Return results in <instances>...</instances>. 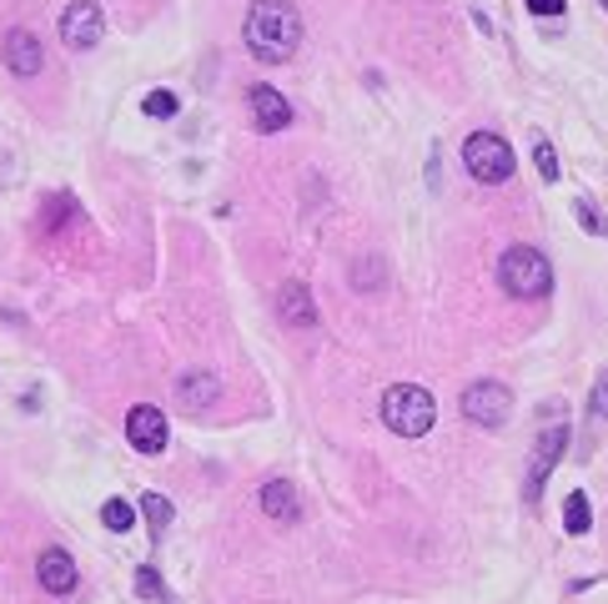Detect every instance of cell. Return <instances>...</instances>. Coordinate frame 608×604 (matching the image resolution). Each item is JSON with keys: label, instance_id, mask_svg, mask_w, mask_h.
Returning a JSON list of instances; mask_svg holds the SVG:
<instances>
[{"label": "cell", "instance_id": "12", "mask_svg": "<svg viewBox=\"0 0 608 604\" xmlns=\"http://www.w3.org/2000/svg\"><path fill=\"white\" fill-rule=\"evenodd\" d=\"M6 61H11L16 76H35L41 71V41H35L31 31H6Z\"/></svg>", "mask_w": 608, "mask_h": 604}, {"label": "cell", "instance_id": "5", "mask_svg": "<svg viewBox=\"0 0 608 604\" xmlns=\"http://www.w3.org/2000/svg\"><path fill=\"white\" fill-rule=\"evenodd\" d=\"M463 413L467 423H478V429H503L513 413V393L508 383H498V378H478V383L463 388Z\"/></svg>", "mask_w": 608, "mask_h": 604}, {"label": "cell", "instance_id": "25", "mask_svg": "<svg viewBox=\"0 0 608 604\" xmlns=\"http://www.w3.org/2000/svg\"><path fill=\"white\" fill-rule=\"evenodd\" d=\"M598 6H608V0H598Z\"/></svg>", "mask_w": 608, "mask_h": 604}, {"label": "cell", "instance_id": "8", "mask_svg": "<svg viewBox=\"0 0 608 604\" xmlns=\"http://www.w3.org/2000/svg\"><path fill=\"white\" fill-rule=\"evenodd\" d=\"M126 439L136 453H162L166 439H172V429H166V413L152 403H136L126 413Z\"/></svg>", "mask_w": 608, "mask_h": 604}, {"label": "cell", "instance_id": "7", "mask_svg": "<svg viewBox=\"0 0 608 604\" xmlns=\"http://www.w3.org/2000/svg\"><path fill=\"white\" fill-rule=\"evenodd\" d=\"M568 453V423L558 418V423H544V433H538V449H533V473H528V499L544 494V479L554 473V463Z\"/></svg>", "mask_w": 608, "mask_h": 604}, {"label": "cell", "instance_id": "6", "mask_svg": "<svg viewBox=\"0 0 608 604\" xmlns=\"http://www.w3.org/2000/svg\"><path fill=\"white\" fill-rule=\"evenodd\" d=\"M106 35V16H101L96 0H76V6H65L61 16V41L71 51H91V45Z\"/></svg>", "mask_w": 608, "mask_h": 604}, {"label": "cell", "instance_id": "4", "mask_svg": "<svg viewBox=\"0 0 608 604\" xmlns=\"http://www.w3.org/2000/svg\"><path fill=\"white\" fill-rule=\"evenodd\" d=\"M463 166L473 172V182H508L513 176V146L498 132H473L463 142Z\"/></svg>", "mask_w": 608, "mask_h": 604}, {"label": "cell", "instance_id": "1", "mask_svg": "<svg viewBox=\"0 0 608 604\" xmlns=\"http://www.w3.org/2000/svg\"><path fill=\"white\" fill-rule=\"evenodd\" d=\"M241 35H247V51L257 55V61L282 66V61L297 55V45H302V16H297L292 0H257L247 11Z\"/></svg>", "mask_w": 608, "mask_h": 604}, {"label": "cell", "instance_id": "15", "mask_svg": "<svg viewBox=\"0 0 608 604\" xmlns=\"http://www.w3.org/2000/svg\"><path fill=\"white\" fill-rule=\"evenodd\" d=\"M101 524H106L111 534H131V524H136V509H131L126 499H106V504H101Z\"/></svg>", "mask_w": 608, "mask_h": 604}, {"label": "cell", "instance_id": "17", "mask_svg": "<svg viewBox=\"0 0 608 604\" xmlns=\"http://www.w3.org/2000/svg\"><path fill=\"white\" fill-rule=\"evenodd\" d=\"M528 142H533V162H538V176H544V182H558V156H554V142H548L544 132H533Z\"/></svg>", "mask_w": 608, "mask_h": 604}, {"label": "cell", "instance_id": "2", "mask_svg": "<svg viewBox=\"0 0 608 604\" xmlns=\"http://www.w3.org/2000/svg\"><path fill=\"white\" fill-rule=\"evenodd\" d=\"M382 423H388L398 439H423V433L437 423L433 393H427L423 383H398V388H388V398H382Z\"/></svg>", "mask_w": 608, "mask_h": 604}, {"label": "cell", "instance_id": "9", "mask_svg": "<svg viewBox=\"0 0 608 604\" xmlns=\"http://www.w3.org/2000/svg\"><path fill=\"white\" fill-rule=\"evenodd\" d=\"M247 106H251V121H257L261 136L287 132V126H292V106H287V96L277 86H251L247 91Z\"/></svg>", "mask_w": 608, "mask_h": 604}, {"label": "cell", "instance_id": "18", "mask_svg": "<svg viewBox=\"0 0 608 604\" xmlns=\"http://www.w3.org/2000/svg\"><path fill=\"white\" fill-rule=\"evenodd\" d=\"M142 509H146V519H152V534H166V524H172V504H166L162 494H146Z\"/></svg>", "mask_w": 608, "mask_h": 604}, {"label": "cell", "instance_id": "10", "mask_svg": "<svg viewBox=\"0 0 608 604\" xmlns=\"http://www.w3.org/2000/svg\"><path fill=\"white\" fill-rule=\"evenodd\" d=\"M35 580H41L51 594H71L76 590V560L65 550H45L41 560H35Z\"/></svg>", "mask_w": 608, "mask_h": 604}, {"label": "cell", "instance_id": "24", "mask_svg": "<svg viewBox=\"0 0 608 604\" xmlns=\"http://www.w3.org/2000/svg\"><path fill=\"white\" fill-rule=\"evenodd\" d=\"M533 16H564L568 11V0H523Z\"/></svg>", "mask_w": 608, "mask_h": 604}, {"label": "cell", "instance_id": "20", "mask_svg": "<svg viewBox=\"0 0 608 604\" xmlns=\"http://www.w3.org/2000/svg\"><path fill=\"white\" fill-rule=\"evenodd\" d=\"M352 287H358V293L362 287H382V263L378 257H362V263L352 267Z\"/></svg>", "mask_w": 608, "mask_h": 604}, {"label": "cell", "instance_id": "11", "mask_svg": "<svg viewBox=\"0 0 608 604\" xmlns=\"http://www.w3.org/2000/svg\"><path fill=\"white\" fill-rule=\"evenodd\" d=\"M217 398H221L217 373H186L182 383H176V403H182L186 413H207Z\"/></svg>", "mask_w": 608, "mask_h": 604}, {"label": "cell", "instance_id": "19", "mask_svg": "<svg viewBox=\"0 0 608 604\" xmlns=\"http://www.w3.org/2000/svg\"><path fill=\"white\" fill-rule=\"evenodd\" d=\"M176 106H182V101H176V91H162V86H156L152 96L142 101L146 116H176Z\"/></svg>", "mask_w": 608, "mask_h": 604}, {"label": "cell", "instance_id": "21", "mask_svg": "<svg viewBox=\"0 0 608 604\" xmlns=\"http://www.w3.org/2000/svg\"><path fill=\"white\" fill-rule=\"evenodd\" d=\"M574 212H578V222H584V232H594V237H604V232H608V222L598 217V207H594L588 197H578V202H574Z\"/></svg>", "mask_w": 608, "mask_h": 604}, {"label": "cell", "instance_id": "23", "mask_svg": "<svg viewBox=\"0 0 608 604\" xmlns=\"http://www.w3.org/2000/svg\"><path fill=\"white\" fill-rule=\"evenodd\" d=\"M136 590H142L146 600H162V594H166V590H162V574H156L152 564H146V570H136Z\"/></svg>", "mask_w": 608, "mask_h": 604}, {"label": "cell", "instance_id": "3", "mask_svg": "<svg viewBox=\"0 0 608 604\" xmlns=\"http://www.w3.org/2000/svg\"><path fill=\"white\" fill-rule=\"evenodd\" d=\"M498 283L503 293L523 297V303H538V297L554 293V267H548V257L538 247H508L498 263Z\"/></svg>", "mask_w": 608, "mask_h": 604}, {"label": "cell", "instance_id": "16", "mask_svg": "<svg viewBox=\"0 0 608 604\" xmlns=\"http://www.w3.org/2000/svg\"><path fill=\"white\" fill-rule=\"evenodd\" d=\"M588 524H594L588 494H568V504H564V529H568V534H588Z\"/></svg>", "mask_w": 608, "mask_h": 604}, {"label": "cell", "instance_id": "14", "mask_svg": "<svg viewBox=\"0 0 608 604\" xmlns=\"http://www.w3.org/2000/svg\"><path fill=\"white\" fill-rule=\"evenodd\" d=\"M257 504L267 509L272 519H287V524H292V519H297V489L287 479H272V483H261Z\"/></svg>", "mask_w": 608, "mask_h": 604}, {"label": "cell", "instance_id": "22", "mask_svg": "<svg viewBox=\"0 0 608 604\" xmlns=\"http://www.w3.org/2000/svg\"><path fill=\"white\" fill-rule=\"evenodd\" d=\"M588 413H594V423H608V373L594 383V398H588Z\"/></svg>", "mask_w": 608, "mask_h": 604}, {"label": "cell", "instance_id": "13", "mask_svg": "<svg viewBox=\"0 0 608 604\" xmlns=\"http://www.w3.org/2000/svg\"><path fill=\"white\" fill-rule=\"evenodd\" d=\"M277 303H282V318L292 323V328H317V303L302 283H287Z\"/></svg>", "mask_w": 608, "mask_h": 604}]
</instances>
